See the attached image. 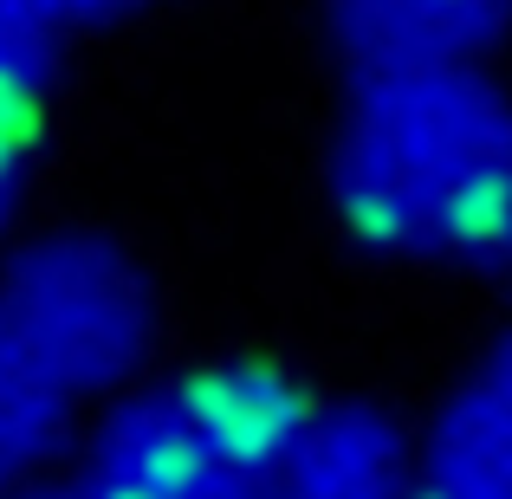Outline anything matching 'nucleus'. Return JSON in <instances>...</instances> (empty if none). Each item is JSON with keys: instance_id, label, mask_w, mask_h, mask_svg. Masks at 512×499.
Masks as SVG:
<instances>
[{"instance_id": "nucleus-1", "label": "nucleus", "mask_w": 512, "mask_h": 499, "mask_svg": "<svg viewBox=\"0 0 512 499\" xmlns=\"http://www.w3.org/2000/svg\"><path fill=\"white\" fill-rule=\"evenodd\" d=\"M331 201L370 253L512 273V91L493 59L344 72Z\"/></svg>"}, {"instance_id": "nucleus-2", "label": "nucleus", "mask_w": 512, "mask_h": 499, "mask_svg": "<svg viewBox=\"0 0 512 499\" xmlns=\"http://www.w3.org/2000/svg\"><path fill=\"white\" fill-rule=\"evenodd\" d=\"M150 331V279L111 234H39L0 253V493L124 396Z\"/></svg>"}, {"instance_id": "nucleus-3", "label": "nucleus", "mask_w": 512, "mask_h": 499, "mask_svg": "<svg viewBox=\"0 0 512 499\" xmlns=\"http://www.w3.org/2000/svg\"><path fill=\"white\" fill-rule=\"evenodd\" d=\"M305 396L273 363H201L91 422L78 474L104 499H273Z\"/></svg>"}, {"instance_id": "nucleus-4", "label": "nucleus", "mask_w": 512, "mask_h": 499, "mask_svg": "<svg viewBox=\"0 0 512 499\" xmlns=\"http://www.w3.org/2000/svg\"><path fill=\"white\" fill-rule=\"evenodd\" d=\"M409 499H512V331L493 337L428 415Z\"/></svg>"}, {"instance_id": "nucleus-5", "label": "nucleus", "mask_w": 512, "mask_h": 499, "mask_svg": "<svg viewBox=\"0 0 512 499\" xmlns=\"http://www.w3.org/2000/svg\"><path fill=\"white\" fill-rule=\"evenodd\" d=\"M325 39L344 72L493 59L512 26V0H325Z\"/></svg>"}, {"instance_id": "nucleus-6", "label": "nucleus", "mask_w": 512, "mask_h": 499, "mask_svg": "<svg viewBox=\"0 0 512 499\" xmlns=\"http://www.w3.org/2000/svg\"><path fill=\"white\" fill-rule=\"evenodd\" d=\"M415 441L376 402H318L286 448L273 499H409Z\"/></svg>"}, {"instance_id": "nucleus-7", "label": "nucleus", "mask_w": 512, "mask_h": 499, "mask_svg": "<svg viewBox=\"0 0 512 499\" xmlns=\"http://www.w3.org/2000/svg\"><path fill=\"white\" fill-rule=\"evenodd\" d=\"M46 111H52V65H0V247L20 227L39 143H46Z\"/></svg>"}, {"instance_id": "nucleus-8", "label": "nucleus", "mask_w": 512, "mask_h": 499, "mask_svg": "<svg viewBox=\"0 0 512 499\" xmlns=\"http://www.w3.org/2000/svg\"><path fill=\"white\" fill-rule=\"evenodd\" d=\"M52 59H59V33L26 0H0V65H52Z\"/></svg>"}, {"instance_id": "nucleus-9", "label": "nucleus", "mask_w": 512, "mask_h": 499, "mask_svg": "<svg viewBox=\"0 0 512 499\" xmlns=\"http://www.w3.org/2000/svg\"><path fill=\"white\" fill-rule=\"evenodd\" d=\"M26 7H33L52 33H85V26H111V20H124V13L150 7V0H26Z\"/></svg>"}, {"instance_id": "nucleus-10", "label": "nucleus", "mask_w": 512, "mask_h": 499, "mask_svg": "<svg viewBox=\"0 0 512 499\" xmlns=\"http://www.w3.org/2000/svg\"><path fill=\"white\" fill-rule=\"evenodd\" d=\"M0 499H104V493L91 487L85 474H72V480H59V487H13V493H0Z\"/></svg>"}]
</instances>
